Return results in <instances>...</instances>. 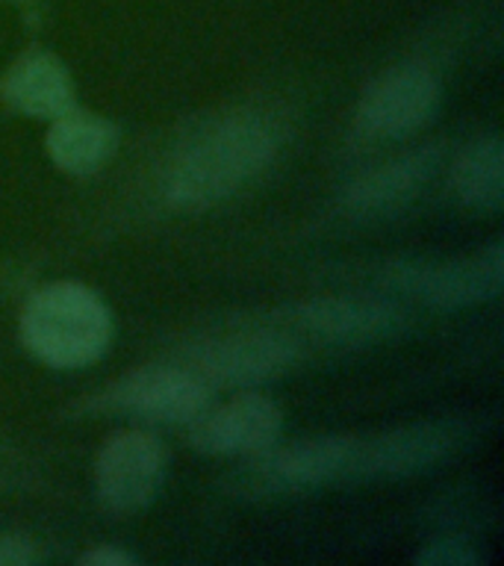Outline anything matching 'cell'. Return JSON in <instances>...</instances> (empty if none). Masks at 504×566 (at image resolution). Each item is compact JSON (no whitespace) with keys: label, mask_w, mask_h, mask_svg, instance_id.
Wrapping results in <instances>:
<instances>
[{"label":"cell","mask_w":504,"mask_h":566,"mask_svg":"<svg viewBox=\"0 0 504 566\" xmlns=\"http://www.w3.org/2000/svg\"><path fill=\"white\" fill-rule=\"evenodd\" d=\"M283 148L277 115L256 106L228 109L180 139L159 171V198L180 212L230 201L274 166Z\"/></svg>","instance_id":"1"},{"label":"cell","mask_w":504,"mask_h":566,"mask_svg":"<svg viewBox=\"0 0 504 566\" xmlns=\"http://www.w3.org/2000/svg\"><path fill=\"white\" fill-rule=\"evenodd\" d=\"M18 336L27 354L51 369H86L113 345V307L86 283L53 281L27 298Z\"/></svg>","instance_id":"2"},{"label":"cell","mask_w":504,"mask_h":566,"mask_svg":"<svg viewBox=\"0 0 504 566\" xmlns=\"http://www.w3.org/2000/svg\"><path fill=\"white\" fill-rule=\"evenodd\" d=\"M304 354L307 343L301 336L265 316L195 336L175 354V360L201 375L212 389H256L298 369Z\"/></svg>","instance_id":"3"},{"label":"cell","mask_w":504,"mask_h":566,"mask_svg":"<svg viewBox=\"0 0 504 566\" xmlns=\"http://www.w3.org/2000/svg\"><path fill=\"white\" fill-rule=\"evenodd\" d=\"M371 281L398 301L454 313L490 304L504 286V245L495 239L475 254L401 256L371 272Z\"/></svg>","instance_id":"4"},{"label":"cell","mask_w":504,"mask_h":566,"mask_svg":"<svg viewBox=\"0 0 504 566\" xmlns=\"http://www.w3.org/2000/svg\"><path fill=\"white\" fill-rule=\"evenodd\" d=\"M484 428V416H437L360 437L348 484L428 475L472 449Z\"/></svg>","instance_id":"5"},{"label":"cell","mask_w":504,"mask_h":566,"mask_svg":"<svg viewBox=\"0 0 504 566\" xmlns=\"http://www.w3.org/2000/svg\"><path fill=\"white\" fill-rule=\"evenodd\" d=\"M357 440V433H322L286 446L274 442L269 451L233 469L224 486L239 499H277L348 484Z\"/></svg>","instance_id":"6"},{"label":"cell","mask_w":504,"mask_h":566,"mask_svg":"<svg viewBox=\"0 0 504 566\" xmlns=\"http://www.w3.org/2000/svg\"><path fill=\"white\" fill-rule=\"evenodd\" d=\"M272 318L304 343L343 352L392 343L413 325L405 301L384 295H322L274 310Z\"/></svg>","instance_id":"7"},{"label":"cell","mask_w":504,"mask_h":566,"mask_svg":"<svg viewBox=\"0 0 504 566\" xmlns=\"http://www.w3.org/2000/svg\"><path fill=\"white\" fill-rule=\"evenodd\" d=\"M216 389L186 369L183 363H148L127 371L95 398H86L83 410L124 416L139 424H189L212 405Z\"/></svg>","instance_id":"8"},{"label":"cell","mask_w":504,"mask_h":566,"mask_svg":"<svg viewBox=\"0 0 504 566\" xmlns=\"http://www.w3.org/2000/svg\"><path fill=\"white\" fill-rule=\"evenodd\" d=\"M442 101L445 88L440 71L422 60H405L366 83L354 109V124L369 139H410L437 122Z\"/></svg>","instance_id":"9"},{"label":"cell","mask_w":504,"mask_h":566,"mask_svg":"<svg viewBox=\"0 0 504 566\" xmlns=\"http://www.w3.org/2000/svg\"><path fill=\"white\" fill-rule=\"evenodd\" d=\"M95 495L106 511L139 513L157 502L168 478V449L139 424L109 433L95 454Z\"/></svg>","instance_id":"10"},{"label":"cell","mask_w":504,"mask_h":566,"mask_svg":"<svg viewBox=\"0 0 504 566\" xmlns=\"http://www.w3.org/2000/svg\"><path fill=\"white\" fill-rule=\"evenodd\" d=\"M445 166V145L422 142L396 157L384 159L380 166L366 168L343 186L336 198L339 212L351 221H384L401 216L407 207L419 201V195L433 184Z\"/></svg>","instance_id":"11"},{"label":"cell","mask_w":504,"mask_h":566,"mask_svg":"<svg viewBox=\"0 0 504 566\" xmlns=\"http://www.w3.org/2000/svg\"><path fill=\"white\" fill-rule=\"evenodd\" d=\"M186 431L198 454L248 460L281 442L283 410L260 389H245L224 405L207 407Z\"/></svg>","instance_id":"12"},{"label":"cell","mask_w":504,"mask_h":566,"mask_svg":"<svg viewBox=\"0 0 504 566\" xmlns=\"http://www.w3.org/2000/svg\"><path fill=\"white\" fill-rule=\"evenodd\" d=\"M0 97L18 115L53 122L77 106V83L56 53L35 48L9 65L0 80Z\"/></svg>","instance_id":"13"},{"label":"cell","mask_w":504,"mask_h":566,"mask_svg":"<svg viewBox=\"0 0 504 566\" xmlns=\"http://www.w3.org/2000/svg\"><path fill=\"white\" fill-rule=\"evenodd\" d=\"M118 142H122V130L113 118L83 109L80 104L48 122V133H44L48 159L62 175L71 177L97 175L115 157Z\"/></svg>","instance_id":"14"},{"label":"cell","mask_w":504,"mask_h":566,"mask_svg":"<svg viewBox=\"0 0 504 566\" xmlns=\"http://www.w3.org/2000/svg\"><path fill=\"white\" fill-rule=\"evenodd\" d=\"M449 186L454 201L472 212L495 216L504 203V145L498 133H481L451 159Z\"/></svg>","instance_id":"15"},{"label":"cell","mask_w":504,"mask_h":566,"mask_svg":"<svg viewBox=\"0 0 504 566\" xmlns=\"http://www.w3.org/2000/svg\"><path fill=\"white\" fill-rule=\"evenodd\" d=\"M413 560L419 566H477L484 560V555L469 537L445 534V537H433L422 543Z\"/></svg>","instance_id":"16"},{"label":"cell","mask_w":504,"mask_h":566,"mask_svg":"<svg viewBox=\"0 0 504 566\" xmlns=\"http://www.w3.org/2000/svg\"><path fill=\"white\" fill-rule=\"evenodd\" d=\"M42 560V546L39 539L27 537V534H0V566H30Z\"/></svg>","instance_id":"17"},{"label":"cell","mask_w":504,"mask_h":566,"mask_svg":"<svg viewBox=\"0 0 504 566\" xmlns=\"http://www.w3.org/2000/svg\"><path fill=\"white\" fill-rule=\"evenodd\" d=\"M77 560L86 566H139L141 564L130 548L115 546V543H97V546H92L88 552H83Z\"/></svg>","instance_id":"18"},{"label":"cell","mask_w":504,"mask_h":566,"mask_svg":"<svg viewBox=\"0 0 504 566\" xmlns=\"http://www.w3.org/2000/svg\"><path fill=\"white\" fill-rule=\"evenodd\" d=\"M7 3H12V7L24 9V12H35V7L42 3V0H7Z\"/></svg>","instance_id":"19"}]
</instances>
